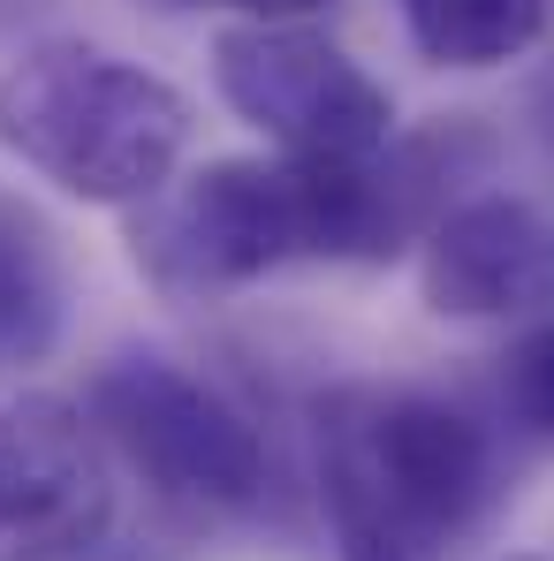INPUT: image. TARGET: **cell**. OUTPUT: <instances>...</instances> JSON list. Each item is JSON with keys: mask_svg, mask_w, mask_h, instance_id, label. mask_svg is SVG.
I'll use <instances>...</instances> for the list:
<instances>
[{"mask_svg": "<svg viewBox=\"0 0 554 561\" xmlns=\"http://www.w3.org/2000/svg\"><path fill=\"white\" fill-rule=\"evenodd\" d=\"M509 501L501 433L433 387L319 402V508L342 561H456Z\"/></svg>", "mask_w": 554, "mask_h": 561, "instance_id": "6da1fadb", "label": "cell"}, {"mask_svg": "<svg viewBox=\"0 0 554 561\" xmlns=\"http://www.w3.org/2000/svg\"><path fill=\"white\" fill-rule=\"evenodd\" d=\"M0 152L77 205L137 213L183 175L190 99L92 38H31L0 61Z\"/></svg>", "mask_w": 554, "mask_h": 561, "instance_id": "7a4b0ae2", "label": "cell"}, {"mask_svg": "<svg viewBox=\"0 0 554 561\" xmlns=\"http://www.w3.org/2000/svg\"><path fill=\"white\" fill-rule=\"evenodd\" d=\"M129 259L168 304H213L281 266H319V190L304 160L228 152L137 205Z\"/></svg>", "mask_w": 554, "mask_h": 561, "instance_id": "3957f363", "label": "cell"}, {"mask_svg": "<svg viewBox=\"0 0 554 561\" xmlns=\"http://www.w3.org/2000/svg\"><path fill=\"white\" fill-rule=\"evenodd\" d=\"M84 425L106 456H122L160 501L190 516H251L267 501L274 456L259 417L221 379L190 373L160 350L106 357L84 387Z\"/></svg>", "mask_w": 554, "mask_h": 561, "instance_id": "277c9868", "label": "cell"}, {"mask_svg": "<svg viewBox=\"0 0 554 561\" xmlns=\"http://www.w3.org/2000/svg\"><path fill=\"white\" fill-rule=\"evenodd\" d=\"M213 92L274 160H372L395 145V92L312 23H221Z\"/></svg>", "mask_w": 554, "mask_h": 561, "instance_id": "5b68a950", "label": "cell"}, {"mask_svg": "<svg viewBox=\"0 0 554 561\" xmlns=\"http://www.w3.org/2000/svg\"><path fill=\"white\" fill-rule=\"evenodd\" d=\"M114 531V463L84 410L0 402V561H84Z\"/></svg>", "mask_w": 554, "mask_h": 561, "instance_id": "8992f818", "label": "cell"}, {"mask_svg": "<svg viewBox=\"0 0 554 561\" xmlns=\"http://www.w3.org/2000/svg\"><path fill=\"white\" fill-rule=\"evenodd\" d=\"M418 296L433 319H554V213L517 190L456 197L418 243Z\"/></svg>", "mask_w": 554, "mask_h": 561, "instance_id": "52a82bcc", "label": "cell"}, {"mask_svg": "<svg viewBox=\"0 0 554 561\" xmlns=\"http://www.w3.org/2000/svg\"><path fill=\"white\" fill-rule=\"evenodd\" d=\"M69 304L77 280L61 228L31 197L0 190V379L38 373L69 342Z\"/></svg>", "mask_w": 554, "mask_h": 561, "instance_id": "ba28073f", "label": "cell"}, {"mask_svg": "<svg viewBox=\"0 0 554 561\" xmlns=\"http://www.w3.org/2000/svg\"><path fill=\"white\" fill-rule=\"evenodd\" d=\"M395 15L418 61L456 77H486L554 46V0H395Z\"/></svg>", "mask_w": 554, "mask_h": 561, "instance_id": "9c48e42d", "label": "cell"}, {"mask_svg": "<svg viewBox=\"0 0 554 561\" xmlns=\"http://www.w3.org/2000/svg\"><path fill=\"white\" fill-rule=\"evenodd\" d=\"M494 387H501L509 425H517L524 440L554 448V319L524 327V334L501 350V373H494Z\"/></svg>", "mask_w": 554, "mask_h": 561, "instance_id": "30bf717a", "label": "cell"}, {"mask_svg": "<svg viewBox=\"0 0 554 561\" xmlns=\"http://www.w3.org/2000/svg\"><path fill=\"white\" fill-rule=\"evenodd\" d=\"M197 8H221L236 23H312V15H327L342 0H197Z\"/></svg>", "mask_w": 554, "mask_h": 561, "instance_id": "8fae6325", "label": "cell"}, {"mask_svg": "<svg viewBox=\"0 0 554 561\" xmlns=\"http://www.w3.org/2000/svg\"><path fill=\"white\" fill-rule=\"evenodd\" d=\"M524 122H532V137L554 152V46L540 54V69L524 77Z\"/></svg>", "mask_w": 554, "mask_h": 561, "instance_id": "7c38bea8", "label": "cell"}, {"mask_svg": "<svg viewBox=\"0 0 554 561\" xmlns=\"http://www.w3.org/2000/svg\"><path fill=\"white\" fill-rule=\"evenodd\" d=\"M509 561H547V554H509Z\"/></svg>", "mask_w": 554, "mask_h": 561, "instance_id": "4fadbf2b", "label": "cell"}]
</instances>
